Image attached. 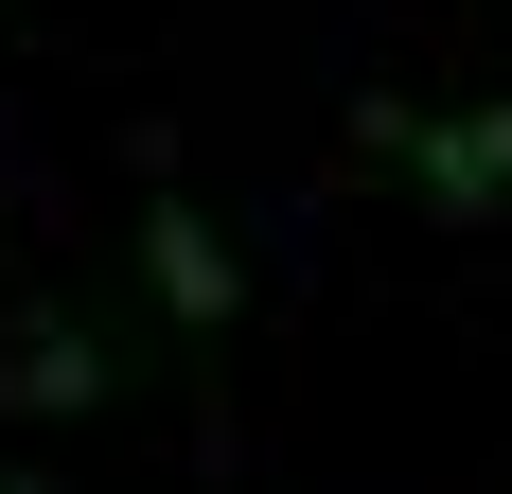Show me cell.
<instances>
[{
	"instance_id": "6da1fadb",
	"label": "cell",
	"mask_w": 512,
	"mask_h": 494,
	"mask_svg": "<svg viewBox=\"0 0 512 494\" xmlns=\"http://www.w3.org/2000/svg\"><path fill=\"white\" fill-rule=\"evenodd\" d=\"M371 159H407V195L442 212V230H495L512 212V89L495 106H354Z\"/></svg>"
},
{
	"instance_id": "7a4b0ae2",
	"label": "cell",
	"mask_w": 512,
	"mask_h": 494,
	"mask_svg": "<svg viewBox=\"0 0 512 494\" xmlns=\"http://www.w3.org/2000/svg\"><path fill=\"white\" fill-rule=\"evenodd\" d=\"M142 265H159V318H177V336H230V318H248V265L212 247V212L177 195L159 142H142Z\"/></svg>"
},
{
	"instance_id": "3957f363",
	"label": "cell",
	"mask_w": 512,
	"mask_h": 494,
	"mask_svg": "<svg viewBox=\"0 0 512 494\" xmlns=\"http://www.w3.org/2000/svg\"><path fill=\"white\" fill-rule=\"evenodd\" d=\"M124 389V353L89 336V318H18L0 336V424H71V406H106Z\"/></svg>"
}]
</instances>
